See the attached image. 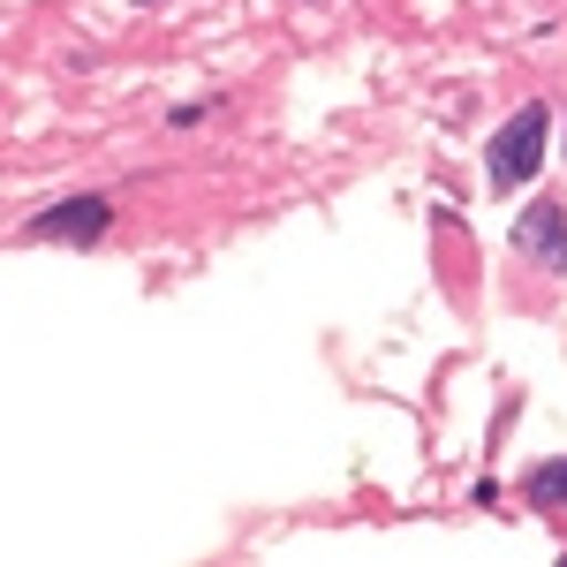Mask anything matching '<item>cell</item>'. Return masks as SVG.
Here are the masks:
<instances>
[{
	"instance_id": "cell-1",
	"label": "cell",
	"mask_w": 567,
	"mask_h": 567,
	"mask_svg": "<svg viewBox=\"0 0 567 567\" xmlns=\"http://www.w3.org/2000/svg\"><path fill=\"white\" fill-rule=\"evenodd\" d=\"M545 136H553V114L529 99V106H515L499 130H492V144H484V182L499 189V197H515V189H529V175L545 167Z\"/></svg>"
},
{
	"instance_id": "cell-2",
	"label": "cell",
	"mask_w": 567,
	"mask_h": 567,
	"mask_svg": "<svg viewBox=\"0 0 567 567\" xmlns=\"http://www.w3.org/2000/svg\"><path fill=\"white\" fill-rule=\"evenodd\" d=\"M106 219H114L106 197H69V205H45V213L23 227V243H76V250H91V243L106 235Z\"/></svg>"
},
{
	"instance_id": "cell-3",
	"label": "cell",
	"mask_w": 567,
	"mask_h": 567,
	"mask_svg": "<svg viewBox=\"0 0 567 567\" xmlns=\"http://www.w3.org/2000/svg\"><path fill=\"white\" fill-rule=\"evenodd\" d=\"M515 250L545 272H567V205L560 197H529V213L515 219Z\"/></svg>"
},
{
	"instance_id": "cell-4",
	"label": "cell",
	"mask_w": 567,
	"mask_h": 567,
	"mask_svg": "<svg viewBox=\"0 0 567 567\" xmlns=\"http://www.w3.org/2000/svg\"><path fill=\"white\" fill-rule=\"evenodd\" d=\"M529 492L553 499V507H567V454H560V462H545V470H529Z\"/></svg>"
}]
</instances>
